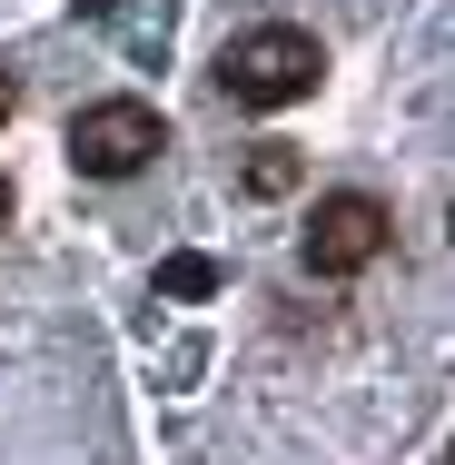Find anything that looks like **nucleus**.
Segmentation results:
<instances>
[{
	"label": "nucleus",
	"mask_w": 455,
	"mask_h": 465,
	"mask_svg": "<svg viewBox=\"0 0 455 465\" xmlns=\"http://www.w3.org/2000/svg\"><path fill=\"white\" fill-rule=\"evenodd\" d=\"M317 40L307 30H287V20H268V30H248V40H228V60H218V80H228V99L238 109H297V99L317 90Z\"/></svg>",
	"instance_id": "nucleus-1"
},
{
	"label": "nucleus",
	"mask_w": 455,
	"mask_h": 465,
	"mask_svg": "<svg viewBox=\"0 0 455 465\" xmlns=\"http://www.w3.org/2000/svg\"><path fill=\"white\" fill-rule=\"evenodd\" d=\"M159 149H169V129H159L149 99H99V109L70 119V159H80L90 179H139Z\"/></svg>",
	"instance_id": "nucleus-2"
},
{
	"label": "nucleus",
	"mask_w": 455,
	"mask_h": 465,
	"mask_svg": "<svg viewBox=\"0 0 455 465\" xmlns=\"http://www.w3.org/2000/svg\"><path fill=\"white\" fill-rule=\"evenodd\" d=\"M386 198H366V188H337V198H317V218H307V268L317 278H357L386 258Z\"/></svg>",
	"instance_id": "nucleus-3"
},
{
	"label": "nucleus",
	"mask_w": 455,
	"mask_h": 465,
	"mask_svg": "<svg viewBox=\"0 0 455 465\" xmlns=\"http://www.w3.org/2000/svg\"><path fill=\"white\" fill-rule=\"evenodd\" d=\"M297 179H307V159H297V149H277V139L248 159V198H287Z\"/></svg>",
	"instance_id": "nucleus-4"
},
{
	"label": "nucleus",
	"mask_w": 455,
	"mask_h": 465,
	"mask_svg": "<svg viewBox=\"0 0 455 465\" xmlns=\"http://www.w3.org/2000/svg\"><path fill=\"white\" fill-rule=\"evenodd\" d=\"M159 287H169V297H208V287H218V268H208V258H169V268H159Z\"/></svg>",
	"instance_id": "nucleus-5"
},
{
	"label": "nucleus",
	"mask_w": 455,
	"mask_h": 465,
	"mask_svg": "<svg viewBox=\"0 0 455 465\" xmlns=\"http://www.w3.org/2000/svg\"><path fill=\"white\" fill-rule=\"evenodd\" d=\"M80 10H90V20H109V10H119V0H80Z\"/></svg>",
	"instance_id": "nucleus-6"
},
{
	"label": "nucleus",
	"mask_w": 455,
	"mask_h": 465,
	"mask_svg": "<svg viewBox=\"0 0 455 465\" xmlns=\"http://www.w3.org/2000/svg\"><path fill=\"white\" fill-rule=\"evenodd\" d=\"M0 228H10V188H0Z\"/></svg>",
	"instance_id": "nucleus-7"
},
{
	"label": "nucleus",
	"mask_w": 455,
	"mask_h": 465,
	"mask_svg": "<svg viewBox=\"0 0 455 465\" xmlns=\"http://www.w3.org/2000/svg\"><path fill=\"white\" fill-rule=\"evenodd\" d=\"M0 119H10V80H0Z\"/></svg>",
	"instance_id": "nucleus-8"
}]
</instances>
